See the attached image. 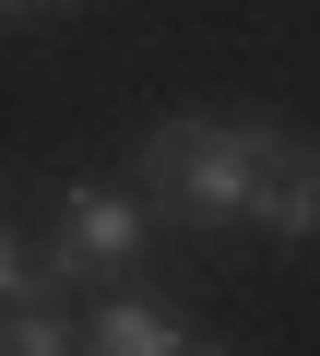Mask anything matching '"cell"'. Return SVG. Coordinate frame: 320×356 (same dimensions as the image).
<instances>
[{
	"instance_id": "6da1fadb",
	"label": "cell",
	"mask_w": 320,
	"mask_h": 356,
	"mask_svg": "<svg viewBox=\"0 0 320 356\" xmlns=\"http://www.w3.org/2000/svg\"><path fill=\"white\" fill-rule=\"evenodd\" d=\"M142 166H154V191H167L178 214H202V226H249L261 202H273V166H285V131H226V119H167L142 143Z\"/></svg>"
},
{
	"instance_id": "7a4b0ae2",
	"label": "cell",
	"mask_w": 320,
	"mask_h": 356,
	"mask_svg": "<svg viewBox=\"0 0 320 356\" xmlns=\"http://www.w3.org/2000/svg\"><path fill=\"white\" fill-rule=\"evenodd\" d=\"M130 250H142V202H130V191H71V202H60V250H48V261H60V285L119 273Z\"/></svg>"
},
{
	"instance_id": "3957f363",
	"label": "cell",
	"mask_w": 320,
	"mask_h": 356,
	"mask_svg": "<svg viewBox=\"0 0 320 356\" xmlns=\"http://www.w3.org/2000/svg\"><path fill=\"white\" fill-rule=\"evenodd\" d=\"M95 356H190V332H178V309H142V297H119V309L95 321Z\"/></svg>"
},
{
	"instance_id": "277c9868",
	"label": "cell",
	"mask_w": 320,
	"mask_h": 356,
	"mask_svg": "<svg viewBox=\"0 0 320 356\" xmlns=\"http://www.w3.org/2000/svg\"><path fill=\"white\" fill-rule=\"evenodd\" d=\"M261 226H273V238H308V226H320V191H308V143H285V166H273V202H261Z\"/></svg>"
},
{
	"instance_id": "5b68a950",
	"label": "cell",
	"mask_w": 320,
	"mask_h": 356,
	"mask_svg": "<svg viewBox=\"0 0 320 356\" xmlns=\"http://www.w3.org/2000/svg\"><path fill=\"white\" fill-rule=\"evenodd\" d=\"M0 356H71L60 309H24V321H0Z\"/></svg>"
},
{
	"instance_id": "8992f818",
	"label": "cell",
	"mask_w": 320,
	"mask_h": 356,
	"mask_svg": "<svg viewBox=\"0 0 320 356\" xmlns=\"http://www.w3.org/2000/svg\"><path fill=\"white\" fill-rule=\"evenodd\" d=\"M0 285H36V261L12 250V226H0Z\"/></svg>"
},
{
	"instance_id": "52a82bcc",
	"label": "cell",
	"mask_w": 320,
	"mask_h": 356,
	"mask_svg": "<svg viewBox=\"0 0 320 356\" xmlns=\"http://www.w3.org/2000/svg\"><path fill=\"white\" fill-rule=\"evenodd\" d=\"M190 356H202V344H190Z\"/></svg>"
}]
</instances>
